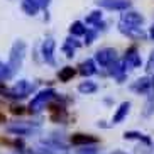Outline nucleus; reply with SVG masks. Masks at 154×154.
Here are the masks:
<instances>
[{
	"label": "nucleus",
	"instance_id": "obj_1",
	"mask_svg": "<svg viewBox=\"0 0 154 154\" xmlns=\"http://www.w3.org/2000/svg\"><path fill=\"white\" fill-rule=\"evenodd\" d=\"M56 97L54 90H42L39 91L34 98L31 100V103H29V110H31V113H37V112H41L42 109L46 107V103L49 102V100H53Z\"/></svg>",
	"mask_w": 154,
	"mask_h": 154
},
{
	"label": "nucleus",
	"instance_id": "obj_17",
	"mask_svg": "<svg viewBox=\"0 0 154 154\" xmlns=\"http://www.w3.org/2000/svg\"><path fill=\"white\" fill-rule=\"evenodd\" d=\"M124 139H127V140L136 139V140H140V142H144L146 146H151V144H152L149 137L144 136V134H140V132H125V134H124Z\"/></svg>",
	"mask_w": 154,
	"mask_h": 154
},
{
	"label": "nucleus",
	"instance_id": "obj_8",
	"mask_svg": "<svg viewBox=\"0 0 154 154\" xmlns=\"http://www.w3.org/2000/svg\"><path fill=\"white\" fill-rule=\"evenodd\" d=\"M97 5L109 10H127L131 7L129 0H97Z\"/></svg>",
	"mask_w": 154,
	"mask_h": 154
},
{
	"label": "nucleus",
	"instance_id": "obj_7",
	"mask_svg": "<svg viewBox=\"0 0 154 154\" xmlns=\"http://www.w3.org/2000/svg\"><path fill=\"white\" fill-rule=\"evenodd\" d=\"M34 90V85H31L26 80H20L19 83H15V86L12 88V91L9 93V97H14V98H24L27 97L31 91Z\"/></svg>",
	"mask_w": 154,
	"mask_h": 154
},
{
	"label": "nucleus",
	"instance_id": "obj_27",
	"mask_svg": "<svg viewBox=\"0 0 154 154\" xmlns=\"http://www.w3.org/2000/svg\"><path fill=\"white\" fill-rule=\"evenodd\" d=\"M147 71H154V53H151L149 56V61H147Z\"/></svg>",
	"mask_w": 154,
	"mask_h": 154
},
{
	"label": "nucleus",
	"instance_id": "obj_21",
	"mask_svg": "<svg viewBox=\"0 0 154 154\" xmlns=\"http://www.w3.org/2000/svg\"><path fill=\"white\" fill-rule=\"evenodd\" d=\"M75 68H71V66H64L63 69H61V71H59V80H61V82H69V80H71L73 76H75Z\"/></svg>",
	"mask_w": 154,
	"mask_h": 154
},
{
	"label": "nucleus",
	"instance_id": "obj_15",
	"mask_svg": "<svg viewBox=\"0 0 154 154\" xmlns=\"http://www.w3.org/2000/svg\"><path fill=\"white\" fill-rule=\"evenodd\" d=\"M129 109H131V103H129V102L120 103V107L117 109V112H115V115H113V124H120L122 122L124 119L127 117V113H129Z\"/></svg>",
	"mask_w": 154,
	"mask_h": 154
},
{
	"label": "nucleus",
	"instance_id": "obj_32",
	"mask_svg": "<svg viewBox=\"0 0 154 154\" xmlns=\"http://www.w3.org/2000/svg\"><path fill=\"white\" fill-rule=\"evenodd\" d=\"M4 120H5V117L2 115V113H0V122H4Z\"/></svg>",
	"mask_w": 154,
	"mask_h": 154
},
{
	"label": "nucleus",
	"instance_id": "obj_9",
	"mask_svg": "<svg viewBox=\"0 0 154 154\" xmlns=\"http://www.w3.org/2000/svg\"><path fill=\"white\" fill-rule=\"evenodd\" d=\"M10 132H14L17 136H29L32 131H34V127L31 124H26V122H14V124H9L7 125Z\"/></svg>",
	"mask_w": 154,
	"mask_h": 154
},
{
	"label": "nucleus",
	"instance_id": "obj_28",
	"mask_svg": "<svg viewBox=\"0 0 154 154\" xmlns=\"http://www.w3.org/2000/svg\"><path fill=\"white\" fill-rule=\"evenodd\" d=\"M14 113H24V107H12Z\"/></svg>",
	"mask_w": 154,
	"mask_h": 154
},
{
	"label": "nucleus",
	"instance_id": "obj_11",
	"mask_svg": "<svg viewBox=\"0 0 154 154\" xmlns=\"http://www.w3.org/2000/svg\"><path fill=\"white\" fill-rule=\"evenodd\" d=\"M54 48H56V42L53 39H46L44 41V44H42V58L46 59V63L54 64V56H53Z\"/></svg>",
	"mask_w": 154,
	"mask_h": 154
},
{
	"label": "nucleus",
	"instance_id": "obj_5",
	"mask_svg": "<svg viewBox=\"0 0 154 154\" xmlns=\"http://www.w3.org/2000/svg\"><path fill=\"white\" fill-rule=\"evenodd\" d=\"M95 61L100 66H112L115 61H117V51L113 48H103V49H98L95 54Z\"/></svg>",
	"mask_w": 154,
	"mask_h": 154
},
{
	"label": "nucleus",
	"instance_id": "obj_13",
	"mask_svg": "<svg viewBox=\"0 0 154 154\" xmlns=\"http://www.w3.org/2000/svg\"><path fill=\"white\" fill-rule=\"evenodd\" d=\"M110 75L117 78L119 83H122L124 80H125V68H124V63H120V61H115V63L110 66Z\"/></svg>",
	"mask_w": 154,
	"mask_h": 154
},
{
	"label": "nucleus",
	"instance_id": "obj_18",
	"mask_svg": "<svg viewBox=\"0 0 154 154\" xmlns=\"http://www.w3.org/2000/svg\"><path fill=\"white\" fill-rule=\"evenodd\" d=\"M22 10L27 15H36L39 7H37V4L34 0H22Z\"/></svg>",
	"mask_w": 154,
	"mask_h": 154
},
{
	"label": "nucleus",
	"instance_id": "obj_16",
	"mask_svg": "<svg viewBox=\"0 0 154 154\" xmlns=\"http://www.w3.org/2000/svg\"><path fill=\"white\" fill-rule=\"evenodd\" d=\"M78 46H80V42H78L75 37H68V39H66V42H64V46H63L64 54L68 56V58H73V54H75V49H76Z\"/></svg>",
	"mask_w": 154,
	"mask_h": 154
},
{
	"label": "nucleus",
	"instance_id": "obj_29",
	"mask_svg": "<svg viewBox=\"0 0 154 154\" xmlns=\"http://www.w3.org/2000/svg\"><path fill=\"white\" fill-rule=\"evenodd\" d=\"M80 154H97V151L95 149H83Z\"/></svg>",
	"mask_w": 154,
	"mask_h": 154
},
{
	"label": "nucleus",
	"instance_id": "obj_31",
	"mask_svg": "<svg viewBox=\"0 0 154 154\" xmlns=\"http://www.w3.org/2000/svg\"><path fill=\"white\" fill-rule=\"evenodd\" d=\"M112 154H125V152H122V151H113Z\"/></svg>",
	"mask_w": 154,
	"mask_h": 154
},
{
	"label": "nucleus",
	"instance_id": "obj_26",
	"mask_svg": "<svg viewBox=\"0 0 154 154\" xmlns=\"http://www.w3.org/2000/svg\"><path fill=\"white\" fill-rule=\"evenodd\" d=\"M34 2L37 4L39 9H48V5L51 4V0H34Z\"/></svg>",
	"mask_w": 154,
	"mask_h": 154
},
{
	"label": "nucleus",
	"instance_id": "obj_3",
	"mask_svg": "<svg viewBox=\"0 0 154 154\" xmlns=\"http://www.w3.org/2000/svg\"><path fill=\"white\" fill-rule=\"evenodd\" d=\"M24 54H26V44L22 41H17L14 46H12V51H10V69L15 71V69L22 64V59H24Z\"/></svg>",
	"mask_w": 154,
	"mask_h": 154
},
{
	"label": "nucleus",
	"instance_id": "obj_10",
	"mask_svg": "<svg viewBox=\"0 0 154 154\" xmlns=\"http://www.w3.org/2000/svg\"><path fill=\"white\" fill-rule=\"evenodd\" d=\"M42 147L44 152L48 154H68V149L59 142H53V140H42Z\"/></svg>",
	"mask_w": 154,
	"mask_h": 154
},
{
	"label": "nucleus",
	"instance_id": "obj_24",
	"mask_svg": "<svg viewBox=\"0 0 154 154\" xmlns=\"http://www.w3.org/2000/svg\"><path fill=\"white\" fill-rule=\"evenodd\" d=\"M154 112V95H149V100L146 103V110H144V115H151Z\"/></svg>",
	"mask_w": 154,
	"mask_h": 154
},
{
	"label": "nucleus",
	"instance_id": "obj_12",
	"mask_svg": "<svg viewBox=\"0 0 154 154\" xmlns=\"http://www.w3.org/2000/svg\"><path fill=\"white\" fill-rule=\"evenodd\" d=\"M71 142L75 146H88V144H97L98 139L95 136H90V134H73Z\"/></svg>",
	"mask_w": 154,
	"mask_h": 154
},
{
	"label": "nucleus",
	"instance_id": "obj_19",
	"mask_svg": "<svg viewBox=\"0 0 154 154\" xmlns=\"http://www.w3.org/2000/svg\"><path fill=\"white\" fill-rule=\"evenodd\" d=\"M69 32H71L73 36H85L86 27H85V24H83V22L76 20V22H73V24H71V27H69Z\"/></svg>",
	"mask_w": 154,
	"mask_h": 154
},
{
	"label": "nucleus",
	"instance_id": "obj_23",
	"mask_svg": "<svg viewBox=\"0 0 154 154\" xmlns=\"http://www.w3.org/2000/svg\"><path fill=\"white\" fill-rule=\"evenodd\" d=\"M14 75V71L10 69L9 64H4V63H0V80L4 82V80H9L10 76Z\"/></svg>",
	"mask_w": 154,
	"mask_h": 154
},
{
	"label": "nucleus",
	"instance_id": "obj_14",
	"mask_svg": "<svg viewBox=\"0 0 154 154\" xmlns=\"http://www.w3.org/2000/svg\"><path fill=\"white\" fill-rule=\"evenodd\" d=\"M80 73H82L83 76H91V75H95L97 73V64L93 59H86L80 64Z\"/></svg>",
	"mask_w": 154,
	"mask_h": 154
},
{
	"label": "nucleus",
	"instance_id": "obj_2",
	"mask_svg": "<svg viewBox=\"0 0 154 154\" xmlns=\"http://www.w3.org/2000/svg\"><path fill=\"white\" fill-rule=\"evenodd\" d=\"M142 24H144V17L136 10H124L119 20V26H127V27H140Z\"/></svg>",
	"mask_w": 154,
	"mask_h": 154
},
{
	"label": "nucleus",
	"instance_id": "obj_30",
	"mask_svg": "<svg viewBox=\"0 0 154 154\" xmlns=\"http://www.w3.org/2000/svg\"><path fill=\"white\" fill-rule=\"evenodd\" d=\"M149 36H151V39L154 41V24H152V27H151V31H149Z\"/></svg>",
	"mask_w": 154,
	"mask_h": 154
},
{
	"label": "nucleus",
	"instance_id": "obj_6",
	"mask_svg": "<svg viewBox=\"0 0 154 154\" xmlns=\"http://www.w3.org/2000/svg\"><path fill=\"white\" fill-rule=\"evenodd\" d=\"M124 68L127 69H134V68H139L140 64H142V59H140V54L137 53V48L136 46H132V48H129L125 53V58H124Z\"/></svg>",
	"mask_w": 154,
	"mask_h": 154
},
{
	"label": "nucleus",
	"instance_id": "obj_22",
	"mask_svg": "<svg viewBox=\"0 0 154 154\" xmlns=\"http://www.w3.org/2000/svg\"><path fill=\"white\" fill-rule=\"evenodd\" d=\"M78 90L82 91V93H85V95H88V93H95V91H97V85L93 82H83V83H80Z\"/></svg>",
	"mask_w": 154,
	"mask_h": 154
},
{
	"label": "nucleus",
	"instance_id": "obj_25",
	"mask_svg": "<svg viewBox=\"0 0 154 154\" xmlns=\"http://www.w3.org/2000/svg\"><path fill=\"white\" fill-rule=\"evenodd\" d=\"M95 37H97V31L86 29V32H85V44H91V42L95 41Z\"/></svg>",
	"mask_w": 154,
	"mask_h": 154
},
{
	"label": "nucleus",
	"instance_id": "obj_20",
	"mask_svg": "<svg viewBox=\"0 0 154 154\" xmlns=\"http://www.w3.org/2000/svg\"><path fill=\"white\" fill-rule=\"evenodd\" d=\"M85 22L88 24V26H98V27H100V24H102V12H100V10L91 12V14L86 17Z\"/></svg>",
	"mask_w": 154,
	"mask_h": 154
},
{
	"label": "nucleus",
	"instance_id": "obj_4",
	"mask_svg": "<svg viewBox=\"0 0 154 154\" xmlns=\"http://www.w3.org/2000/svg\"><path fill=\"white\" fill-rule=\"evenodd\" d=\"M131 90L136 91V93H149V95H154V76H144L139 78L131 85Z\"/></svg>",
	"mask_w": 154,
	"mask_h": 154
}]
</instances>
